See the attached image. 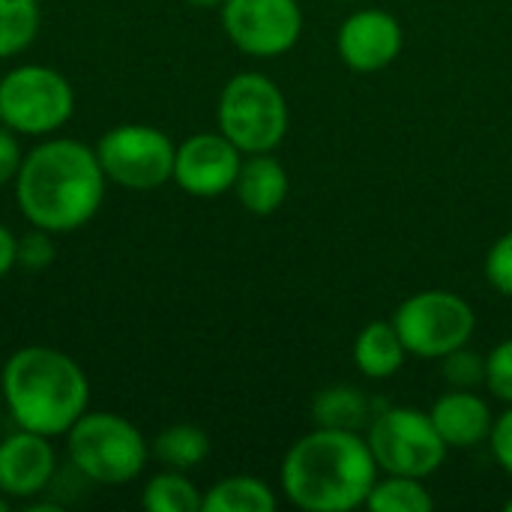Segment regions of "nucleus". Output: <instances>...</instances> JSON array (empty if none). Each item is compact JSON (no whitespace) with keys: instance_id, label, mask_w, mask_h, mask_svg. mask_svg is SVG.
I'll return each mask as SVG.
<instances>
[{"instance_id":"nucleus-8","label":"nucleus","mask_w":512,"mask_h":512,"mask_svg":"<svg viewBox=\"0 0 512 512\" xmlns=\"http://www.w3.org/2000/svg\"><path fill=\"white\" fill-rule=\"evenodd\" d=\"M474 324V309L453 291H420L408 297L393 318L405 351L426 360L465 348L474 336Z\"/></svg>"},{"instance_id":"nucleus-32","label":"nucleus","mask_w":512,"mask_h":512,"mask_svg":"<svg viewBox=\"0 0 512 512\" xmlns=\"http://www.w3.org/2000/svg\"><path fill=\"white\" fill-rule=\"evenodd\" d=\"M0 411H3V387H0Z\"/></svg>"},{"instance_id":"nucleus-2","label":"nucleus","mask_w":512,"mask_h":512,"mask_svg":"<svg viewBox=\"0 0 512 512\" xmlns=\"http://www.w3.org/2000/svg\"><path fill=\"white\" fill-rule=\"evenodd\" d=\"M378 462L357 432L318 426L300 438L282 462V489L309 512H348L366 504Z\"/></svg>"},{"instance_id":"nucleus-19","label":"nucleus","mask_w":512,"mask_h":512,"mask_svg":"<svg viewBox=\"0 0 512 512\" xmlns=\"http://www.w3.org/2000/svg\"><path fill=\"white\" fill-rule=\"evenodd\" d=\"M141 504L147 512H201L204 495L186 477V471H162L147 480L141 492Z\"/></svg>"},{"instance_id":"nucleus-23","label":"nucleus","mask_w":512,"mask_h":512,"mask_svg":"<svg viewBox=\"0 0 512 512\" xmlns=\"http://www.w3.org/2000/svg\"><path fill=\"white\" fill-rule=\"evenodd\" d=\"M444 378L456 387V390H471L480 381H486V360L477 357L474 351L456 348L453 354L444 357Z\"/></svg>"},{"instance_id":"nucleus-27","label":"nucleus","mask_w":512,"mask_h":512,"mask_svg":"<svg viewBox=\"0 0 512 512\" xmlns=\"http://www.w3.org/2000/svg\"><path fill=\"white\" fill-rule=\"evenodd\" d=\"M21 162H24V150H21L18 132H12L9 126L0 123V186L15 183Z\"/></svg>"},{"instance_id":"nucleus-5","label":"nucleus","mask_w":512,"mask_h":512,"mask_svg":"<svg viewBox=\"0 0 512 512\" xmlns=\"http://www.w3.org/2000/svg\"><path fill=\"white\" fill-rule=\"evenodd\" d=\"M219 132L240 153H270L288 132V102L261 72L234 75L219 96Z\"/></svg>"},{"instance_id":"nucleus-33","label":"nucleus","mask_w":512,"mask_h":512,"mask_svg":"<svg viewBox=\"0 0 512 512\" xmlns=\"http://www.w3.org/2000/svg\"><path fill=\"white\" fill-rule=\"evenodd\" d=\"M507 510H510V512H512V501H510V504H507Z\"/></svg>"},{"instance_id":"nucleus-15","label":"nucleus","mask_w":512,"mask_h":512,"mask_svg":"<svg viewBox=\"0 0 512 512\" xmlns=\"http://www.w3.org/2000/svg\"><path fill=\"white\" fill-rule=\"evenodd\" d=\"M234 189H237L240 204L249 213L270 216L288 198V174H285V168L273 156H267V153H249V159L240 165V174H237Z\"/></svg>"},{"instance_id":"nucleus-7","label":"nucleus","mask_w":512,"mask_h":512,"mask_svg":"<svg viewBox=\"0 0 512 512\" xmlns=\"http://www.w3.org/2000/svg\"><path fill=\"white\" fill-rule=\"evenodd\" d=\"M105 177L123 189L147 192L159 189L174 177V141L147 123H120L108 129L96 144Z\"/></svg>"},{"instance_id":"nucleus-31","label":"nucleus","mask_w":512,"mask_h":512,"mask_svg":"<svg viewBox=\"0 0 512 512\" xmlns=\"http://www.w3.org/2000/svg\"><path fill=\"white\" fill-rule=\"evenodd\" d=\"M0 512H9V498L3 492H0Z\"/></svg>"},{"instance_id":"nucleus-12","label":"nucleus","mask_w":512,"mask_h":512,"mask_svg":"<svg viewBox=\"0 0 512 512\" xmlns=\"http://www.w3.org/2000/svg\"><path fill=\"white\" fill-rule=\"evenodd\" d=\"M54 465L51 441L18 429L0 441V492L9 501H30L51 486Z\"/></svg>"},{"instance_id":"nucleus-3","label":"nucleus","mask_w":512,"mask_h":512,"mask_svg":"<svg viewBox=\"0 0 512 512\" xmlns=\"http://www.w3.org/2000/svg\"><path fill=\"white\" fill-rule=\"evenodd\" d=\"M3 405L18 429L57 438L66 435L90 405L84 369L48 345L18 348L0 372Z\"/></svg>"},{"instance_id":"nucleus-16","label":"nucleus","mask_w":512,"mask_h":512,"mask_svg":"<svg viewBox=\"0 0 512 512\" xmlns=\"http://www.w3.org/2000/svg\"><path fill=\"white\" fill-rule=\"evenodd\" d=\"M405 345L396 333L393 324L387 321H375L369 327L360 330L357 342H354V363L366 378H390L402 369L405 363Z\"/></svg>"},{"instance_id":"nucleus-11","label":"nucleus","mask_w":512,"mask_h":512,"mask_svg":"<svg viewBox=\"0 0 512 512\" xmlns=\"http://www.w3.org/2000/svg\"><path fill=\"white\" fill-rule=\"evenodd\" d=\"M240 165V150L222 132H198L177 147L171 180L195 198H216L234 189Z\"/></svg>"},{"instance_id":"nucleus-30","label":"nucleus","mask_w":512,"mask_h":512,"mask_svg":"<svg viewBox=\"0 0 512 512\" xmlns=\"http://www.w3.org/2000/svg\"><path fill=\"white\" fill-rule=\"evenodd\" d=\"M186 3H192V6H204V9H207V6H222L225 0H186Z\"/></svg>"},{"instance_id":"nucleus-6","label":"nucleus","mask_w":512,"mask_h":512,"mask_svg":"<svg viewBox=\"0 0 512 512\" xmlns=\"http://www.w3.org/2000/svg\"><path fill=\"white\" fill-rule=\"evenodd\" d=\"M75 90L69 78L42 63H21L0 78V123L18 135H51L69 123Z\"/></svg>"},{"instance_id":"nucleus-26","label":"nucleus","mask_w":512,"mask_h":512,"mask_svg":"<svg viewBox=\"0 0 512 512\" xmlns=\"http://www.w3.org/2000/svg\"><path fill=\"white\" fill-rule=\"evenodd\" d=\"M54 261V243L51 234L42 228H33L30 234H24L18 240V264L27 270H42Z\"/></svg>"},{"instance_id":"nucleus-22","label":"nucleus","mask_w":512,"mask_h":512,"mask_svg":"<svg viewBox=\"0 0 512 512\" xmlns=\"http://www.w3.org/2000/svg\"><path fill=\"white\" fill-rule=\"evenodd\" d=\"M366 507L372 512H429L435 507L429 489L417 477H399L390 474V480L375 483Z\"/></svg>"},{"instance_id":"nucleus-17","label":"nucleus","mask_w":512,"mask_h":512,"mask_svg":"<svg viewBox=\"0 0 512 512\" xmlns=\"http://www.w3.org/2000/svg\"><path fill=\"white\" fill-rule=\"evenodd\" d=\"M276 495L264 480L255 477H228L219 480L207 495L201 512H273Z\"/></svg>"},{"instance_id":"nucleus-28","label":"nucleus","mask_w":512,"mask_h":512,"mask_svg":"<svg viewBox=\"0 0 512 512\" xmlns=\"http://www.w3.org/2000/svg\"><path fill=\"white\" fill-rule=\"evenodd\" d=\"M489 441H492V453H495V459L501 462V468H504L507 474H512V408L507 414H501V417L495 420Z\"/></svg>"},{"instance_id":"nucleus-21","label":"nucleus","mask_w":512,"mask_h":512,"mask_svg":"<svg viewBox=\"0 0 512 512\" xmlns=\"http://www.w3.org/2000/svg\"><path fill=\"white\" fill-rule=\"evenodd\" d=\"M369 417V402L354 387H330L315 399V423L324 429L357 432Z\"/></svg>"},{"instance_id":"nucleus-9","label":"nucleus","mask_w":512,"mask_h":512,"mask_svg":"<svg viewBox=\"0 0 512 512\" xmlns=\"http://www.w3.org/2000/svg\"><path fill=\"white\" fill-rule=\"evenodd\" d=\"M369 450L387 474L429 477L447 459V441L435 429L432 417L414 408H390L369 426Z\"/></svg>"},{"instance_id":"nucleus-24","label":"nucleus","mask_w":512,"mask_h":512,"mask_svg":"<svg viewBox=\"0 0 512 512\" xmlns=\"http://www.w3.org/2000/svg\"><path fill=\"white\" fill-rule=\"evenodd\" d=\"M486 384L489 390L512 405V339L501 342L486 360Z\"/></svg>"},{"instance_id":"nucleus-13","label":"nucleus","mask_w":512,"mask_h":512,"mask_svg":"<svg viewBox=\"0 0 512 512\" xmlns=\"http://www.w3.org/2000/svg\"><path fill=\"white\" fill-rule=\"evenodd\" d=\"M339 57L357 72H378L402 51V27L390 12L363 9L339 27Z\"/></svg>"},{"instance_id":"nucleus-4","label":"nucleus","mask_w":512,"mask_h":512,"mask_svg":"<svg viewBox=\"0 0 512 512\" xmlns=\"http://www.w3.org/2000/svg\"><path fill=\"white\" fill-rule=\"evenodd\" d=\"M72 468L99 486L132 483L150 456V447L135 423L111 411H84L66 432Z\"/></svg>"},{"instance_id":"nucleus-10","label":"nucleus","mask_w":512,"mask_h":512,"mask_svg":"<svg viewBox=\"0 0 512 512\" xmlns=\"http://www.w3.org/2000/svg\"><path fill=\"white\" fill-rule=\"evenodd\" d=\"M222 27L249 57H279L291 51L303 30L297 0H225Z\"/></svg>"},{"instance_id":"nucleus-1","label":"nucleus","mask_w":512,"mask_h":512,"mask_svg":"<svg viewBox=\"0 0 512 512\" xmlns=\"http://www.w3.org/2000/svg\"><path fill=\"white\" fill-rule=\"evenodd\" d=\"M105 183L108 177L93 147L78 138H45L24 153L12 186L30 228L69 234L99 213Z\"/></svg>"},{"instance_id":"nucleus-20","label":"nucleus","mask_w":512,"mask_h":512,"mask_svg":"<svg viewBox=\"0 0 512 512\" xmlns=\"http://www.w3.org/2000/svg\"><path fill=\"white\" fill-rule=\"evenodd\" d=\"M39 24V0H0V60L30 48Z\"/></svg>"},{"instance_id":"nucleus-14","label":"nucleus","mask_w":512,"mask_h":512,"mask_svg":"<svg viewBox=\"0 0 512 512\" xmlns=\"http://www.w3.org/2000/svg\"><path fill=\"white\" fill-rule=\"evenodd\" d=\"M429 417L441 432V438L447 441V447H477L492 435L495 426L489 405L468 390L441 396L429 411Z\"/></svg>"},{"instance_id":"nucleus-25","label":"nucleus","mask_w":512,"mask_h":512,"mask_svg":"<svg viewBox=\"0 0 512 512\" xmlns=\"http://www.w3.org/2000/svg\"><path fill=\"white\" fill-rule=\"evenodd\" d=\"M486 279L492 282L495 291L512 297V231L504 234L486 258Z\"/></svg>"},{"instance_id":"nucleus-18","label":"nucleus","mask_w":512,"mask_h":512,"mask_svg":"<svg viewBox=\"0 0 512 512\" xmlns=\"http://www.w3.org/2000/svg\"><path fill=\"white\" fill-rule=\"evenodd\" d=\"M150 450H153V456L165 468L192 471V468H198L210 456V438H207L204 429L189 426V423H180V426H171V429L159 432L153 438V447Z\"/></svg>"},{"instance_id":"nucleus-29","label":"nucleus","mask_w":512,"mask_h":512,"mask_svg":"<svg viewBox=\"0 0 512 512\" xmlns=\"http://www.w3.org/2000/svg\"><path fill=\"white\" fill-rule=\"evenodd\" d=\"M15 264H18V237L0 222V279L9 276Z\"/></svg>"}]
</instances>
